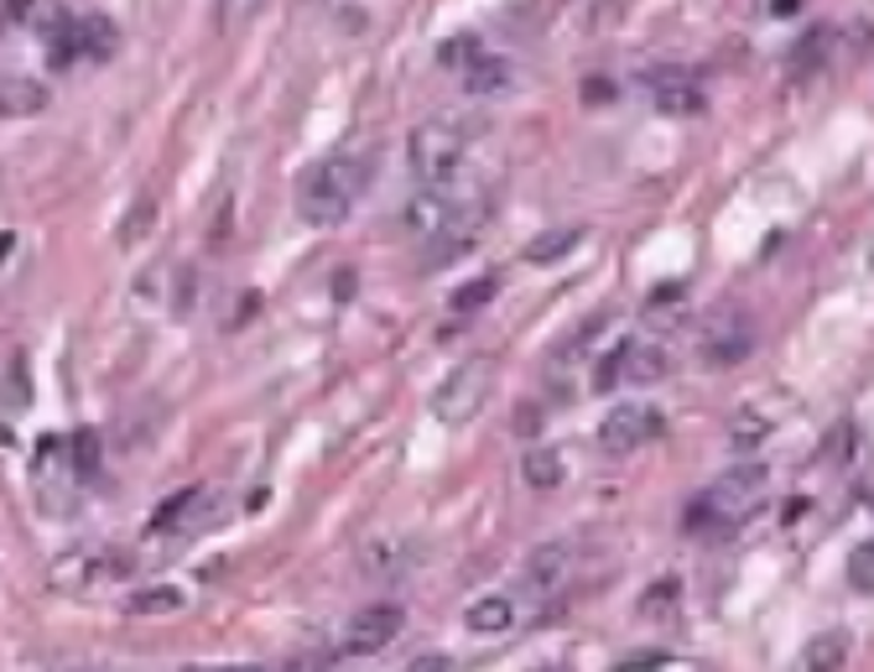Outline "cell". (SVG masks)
I'll return each mask as SVG.
<instances>
[{
    "mask_svg": "<svg viewBox=\"0 0 874 672\" xmlns=\"http://www.w3.org/2000/svg\"><path fill=\"white\" fill-rule=\"evenodd\" d=\"M364 183H370V162L364 157H328L318 162L313 173L302 177V194H298V209L307 224H339L349 209H354V198L364 194Z\"/></svg>",
    "mask_w": 874,
    "mask_h": 672,
    "instance_id": "obj_1",
    "label": "cell"
},
{
    "mask_svg": "<svg viewBox=\"0 0 874 672\" xmlns=\"http://www.w3.org/2000/svg\"><path fill=\"white\" fill-rule=\"evenodd\" d=\"M766 500V470L760 464H739V470H729L708 485L703 496L692 500V517L687 526H703V532H719V526H734V521H745L755 506Z\"/></svg>",
    "mask_w": 874,
    "mask_h": 672,
    "instance_id": "obj_2",
    "label": "cell"
},
{
    "mask_svg": "<svg viewBox=\"0 0 874 672\" xmlns=\"http://www.w3.org/2000/svg\"><path fill=\"white\" fill-rule=\"evenodd\" d=\"M490 386H494V366L485 360V355L453 366L448 375H443V386L432 391V417H438L443 428H464V422H474V417L485 413Z\"/></svg>",
    "mask_w": 874,
    "mask_h": 672,
    "instance_id": "obj_3",
    "label": "cell"
},
{
    "mask_svg": "<svg viewBox=\"0 0 874 672\" xmlns=\"http://www.w3.org/2000/svg\"><path fill=\"white\" fill-rule=\"evenodd\" d=\"M464 126L458 120H422V126L411 130V141H406V162H411V173L422 177V188H443V177L464 162Z\"/></svg>",
    "mask_w": 874,
    "mask_h": 672,
    "instance_id": "obj_4",
    "label": "cell"
},
{
    "mask_svg": "<svg viewBox=\"0 0 874 672\" xmlns=\"http://www.w3.org/2000/svg\"><path fill=\"white\" fill-rule=\"evenodd\" d=\"M130 573V558L126 553H109V547H73L63 553L58 564H53V589H63V594H94V589L105 584H120Z\"/></svg>",
    "mask_w": 874,
    "mask_h": 672,
    "instance_id": "obj_5",
    "label": "cell"
},
{
    "mask_svg": "<svg viewBox=\"0 0 874 672\" xmlns=\"http://www.w3.org/2000/svg\"><path fill=\"white\" fill-rule=\"evenodd\" d=\"M651 438H662V407H651V402H619L615 413L598 422L604 454H636Z\"/></svg>",
    "mask_w": 874,
    "mask_h": 672,
    "instance_id": "obj_6",
    "label": "cell"
},
{
    "mask_svg": "<svg viewBox=\"0 0 874 672\" xmlns=\"http://www.w3.org/2000/svg\"><path fill=\"white\" fill-rule=\"evenodd\" d=\"M115 47H120V26L109 22V16H100V11H84V16L68 26L58 43H53V68H68L73 58H94V63H105Z\"/></svg>",
    "mask_w": 874,
    "mask_h": 672,
    "instance_id": "obj_7",
    "label": "cell"
},
{
    "mask_svg": "<svg viewBox=\"0 0 874 672\" xmlns=\"http://www.w3.org/2000/svg\"><path fill=\"white\" fill-rule=\"evenodd\" d=\"M401 626H406V615L396 605H370L343 626L339 651L343 657H375V651H385L396 636H401Z\"/></svg>",
    "mask_w": 874,
    "mask_h": 672,
    "instance_id": "obj_8",
    "label": "cell"
},
{
    "mask_svg": "<svg viewBox=\"0 0 874 672\" xmlns=\"http://www.w3.org/2000/svg\"><path fill=\"white\" fill-rule=\"evenodd\" d=\"M749 349H755V324H749L739 308H724V313L708 318L703 360H713V366H739Z\"/></svg>",
    "mask_w": 874,
    "mask_h": 672,
    "instance_id": "obj_9",
    "label": "cell"
},
{
    "mask_svg": "<svg viewBox=\"0 0 874 672\" xmlns=\"http://www.w3.org/2000/svg\"><path fill=\"white\" fill-rule=\"evenodd\" d=\"M645 89H651V105L662 115H698L703 109V84L687 68H651Z\"/></svg>",
    "mask_w": 874,
    "mask_h": 672,
    "instance_id": "obj_10",
    "label": "cell"
},
{
    "mask_svg": "<svg viewBox=\"0 0 874 672\" xmlns=\"http://www.w3.org/2000/svg\"><path fill=\"white\" fill-rule=\"evenodd\" d=\"M458 215H464V204H458L448 188H417V194L406 198V209H401L406 230H411V235H422V240H438Z\"/></svg>",
    "mask_w": 874,
    "mask_h": 672,
    "instance_id": "obj_11",
    "label": "cell"
},
{
    "mask_svg": "<svg viewBox=\"0 0 874 672\" xmlns=\"http://www.w3.org/2000/svg\"><path fill=\"white\" fill-rule=\"evenodd\" d=\"M474 235H479V209H464V215L453 219L443 235L427 240V260H422V266H427V271H438V266L458 260V256H464V251L474 245Z\"/></svg>",
    "mask_w": 874,
    "mask_h": 672,
    "instance_id": "obj_12",
    "label": "cell"
},
{
    "mask_svg": "<svg viewBox=\"0 0 874 672\" xmlns=\"http://www.w3.org/2000/svg\"><path fill=\"white\" fill-rule=\"evenodd\" d=\"M619 360V381H636V386H645V381H662L666 375V345H619L615 349Z\"/></svg>",
    "mask_w": 874,
    "mask_h": 672,
    "instance_id": "obj_13",
    "label": "cell"
},
{
    "mask_svg": "<svg viewBox=\"0 0 874 672\" xmlns=\"http://www.w3.org/2000/svg\"><path fill=\"white\" fill-rule=\"evenodd\" d=\"M568 568H573V547L568 543H547V547H536L532 553V564H526V584L532 589H552V584H562L568 579Z\"/></svg>",
    "mask_w": 874,
    "mask_h": 672,
    "instance_id": "obj_14",
    "label": "cell"
},
{
    "mask_svg": "<svg viewBox=\"0 0 874 672\" xmlns=\"http://www.w3.org/2000/svg\"><path fill=\"white\" fill-rule=\"evenodd\" d=\"M849 668V630H823L802 651V672H843Z\"/></svg>",
    "mask_w": 874,
    "mask_h": 672,
    "instance_id": "obj_15",
    "label": "cell"
},
{
    "mask_svg": "<svg viewBox=\"0 0 874 672\" xmlns=\"http://www.w3.org/2000/svg\"><path fill=\"white\" fill-rule=\"evenodd\" d=\"M583 235H589L583 224H562V230H541V235H536L532 245H526V260H532V266H557V260H562V256H573L578 245H583Z\"/></svg>",
    "mask_w": 874,
    "mask_h": 672,
    "instance_id": "obj_16",
    "label": "cell"
},
{
    "mask_svg": "<svg viewBox=\"0 0 874 672\" xmlns=\"http://www.w3.org/2000/svg\"><path fill=\"white\" fill-rule=\"evenodd\" d=\"M469 630L474 636H500V630L515 621V605H511V594H485V600H474L469 605Z\"/></svg>",
    "mask_w": 874,
    "mask_h": 672,
    "instance_id": "obj_17",
    "label": "cell"
},
{
    "mask_svg": "<svg viewBox=\"0 0 874 672\" xmlns=\"http://www.w3.org/2000/svg\"><path fill=\"white\" fill-rule=\"evenodd\" d=\"M183 600H188V594H183L177 584H147V589H136V594H130L126 610H130V615H141V621H151V615H177Z\"/></svg>",
    "mask_w": 874,
    "mask_h": 672,
    "instance_id": "obj_18",
    "label": "cell"
},
{
    "mask_svg": "<svg viewBox=\"0 0 874 672\" xmlns=\"http://www.w3.org/2000/svg\"><path fill=\"white\" fill-rule=\"evenodd\" d=\"M203 500H209V496H203L198 485H193V490H177L172 500H162V506H156V517H151V532H177V526H188L193 511H198Z\"/></svg>",
    "mask_w": 874,
    "mask_h": 672,
    "instance_id": "obj_19",
    "label": "cell"
},
{
    "mask_svg": "<svg viewBox=\"0 0 874 672\" xmlns=\"http://www.w3.org/2000/svg\"><path fill=\"white\" fill-rule=\"evenodd\" d=\"M464 84H469V94H505V89H511V63L485 53V58L464 73Z\"/></svg>",
    "mask_w": 874,
    "mask_h": 672,
    "instance_id": "obj_20",
    "label": "cell"
},
{
    "mask_svg": "<svg viewBox=\"0 0 874 672\" xmlns=\"http://www.w3.org/2000/svg\"><path fill=\"white\" fill-rule=\"evenodd\" d=\"M47 109V89L37 79H22V73H11L5 79V115H37Z\"/></svg>",
    "mask_w": 874,
    "mask_h": 672,
    "instance_id": "obj_21",
    "label": "cell"
},
{
    "mask_svg": "<svg viewBox=\"0 0 874 672\" xmlns=\"http://www.w3.org/2000/svg\"><path fill=\"white\" fill-rule=\"evenodd\" d=\"M521 470H526V485H536V490H557L562 485V454L557 449H532Z\"/></svg>",
    "mask_w": 874,
    "mask_h": 672,
    "instance_id": "obj_22",
    "label": "cell"
},
{
    "mask_svg": "<svg viewBox=\"0 0 874 672\" xmlns=\"http://www.w3.org/2000/svg\"><path fill=\"white\" fill-rule=\"evenodd\" d=\"M26 402H32V381H26V360L22 355H11V366H5V417H22Z\"/></svg>",
    "mask_w": 874,
    "mask_h": 672,
    "instance_id": "obj_23",
    "label": "cell"
},
{
    "mask_svg": "<svg viewBox=\"0 0 874 672\" xmlns=\"http://www.w3.org/2000/svg\"><path fill=\"white\" fill-rule=\"evenodd\" d=\"M645 318H651V324H662V328L677 324V318H683V287H677V282L656 287V292L645 298Z\"/></svg>",
    "mask_w": 874,
    "mask_h": 672,
    "instance_id": "obj_24",
    "label": "cell"
},
{
    "mask_svg": "<svg viewBox=\"0 0 874 672\" xmlns=\"http://www.w3.org/2000/svg\"><path fill=\"white\" fill-rule=\"evenodd\" d=\"M151 219H156V198L141 194L136 198V209L126 215V224H120V245H141V240L151 235Z\"/></svg>",
    "mask_w": 874,
    "mask_h": 672,
    "instance_id": "obj_25",
    "label": "cell"
},
{
    "mask_svg": "<svg viewBox=\"0 0 874 672\" xmlns=\"http://www.w3.org/2000/svg\"><path fill=\"white\" fill-rule=\"evenodd\" d=\"M73 475L79 479L100 475V433L94 428H79V438H73Z\"/></svg>",
    "mask_w": 874,
    "mask_h": 672,
    "instance_id": "obj_26",
    "label": "cell"
},
{
    "mask_svg": "<svg viewBox=\"0 0 874 672\" xmlns=\"http://www.w3.org/2000/svg\"><path fill=\"white\" fill-rule=\"evenodd\" d=\"M823 47H828V32H807L796 43V58H791V79H807L812 68L823 63Z\"/></svg>",
    "mask_w": 874,
    "mask_h": 672,
    "instance_id": "obj_27",
    "label": "cell"
},
{
    "mask_svg": "<svg viewBox=\"0 0 874 672\" xmlns=\"http://www.w3.org/2000/svg\"><path fill=\"white\" fill-rule=\"evenodd\" d=\"M490 298H494V277H479V282H469V287H458V292H453V313H479Z\"/></svg>",
    "mask_w": 874,
    "mask_h": 672,
    "instance_id": "obj_28",
    "label": "cell"
},
{
    "mask_svg": "<svg viewBox=\"0 0 874 672\" xmlns=\"http://www.w3.org/2000/svg\"><path fill=\"white\" fill-rule=\"evenodd\" d=\"M849 584L853 589H874V543H859L849 553Z\"/></svg>",
    "mask_w": 874,
    "mask_h": 672,
    "instance_id": "obj_29",
    "label": "cell"
},
{
    "mask_svg": "<svg viewBox=\"0 0 874 672\" xmlns=\"http://www.w3.org/2000/svg\"><path fill=\"white\" fill-rule=\"evenodd\" d=\"M438 58H443L448 68H464V73H469V68L479 63L485 53H479V43H474V37H453V43H443V53H438Z\"/></svg>",
    "mask_w": 874,
    "mask_h": 672,
    "instance_id": "obj_30",
    "label": "cell"
},
{
    "mask_svg": "<svg viewBox=\"0 0 874 672\" xmlns=\"http://www.w3.org/2000/svg\"><path fill=\"white\" fill-rule=\"evenodd\" d=\"M672 600H677V579H666V584H651V600H645V615H656V610H672Z\"/></svg>",
    "mask_w": 874,
    "mask_h": 672,
    "instance_id": "obj_31",
    "label": "cell"
},
{
    "mask_svg": "<svg viewBox=\"0 0 874 672\" xmlns=\"http://www.w3.org/2000/svg\"><path fill=\"white\" fill-rule=\"evenodd\" d=\"M401 672H453V662L443 657V651H427V657H417L411 668H401Z\"/></svg>",
    "mask_w": 874,
    "mask_h": 672,
    "instance_id": "obj_32",
    "label": "cell"
},
{
    "mask_svg": "<svg viewBox=\"0 0 874 672\" xmlns=\"http://www.w3.org/2000/svg\"><path fill=\"white\" fill-rule=\"evenodd\" d=\"M0 11H5V22L16 26V22H32V11H37V5H22V0H5Z\"/></svg>",
    "mask_w": 874,
    "mask_h": 672,
    "instance_id": "obj_33",
    "label": "cell"
},
{
    "mask_svg": "<svg viewBox=\"0 0 874 672\" xmlns=\"http://www.w3.org/2000/svg\"><path fill=\"white\" fill-rule=\"evenodd\" d=\"M766 11H770V16H796V11H802V5H796V0H770Z\"/></svg>",
    "mask_w": 874,
    "mask_h": 672,
    "instance_id": "obj_34",
    "label": "cell"
},
{
    "mask_svg": "<svg viewBox=\"0 0 874 672\" xmlns=\"http://www.w3.org/2000/svg\"><path fill=\"white\" fill-rule=\"evenodd\" d=\"M183 672H245V668H183Z\"/></svg>",
    "mask_w": 874,
    "mask_h": 672,
    "instance_id": "obj_35",
    "label": "cell"
}]
</instances>
